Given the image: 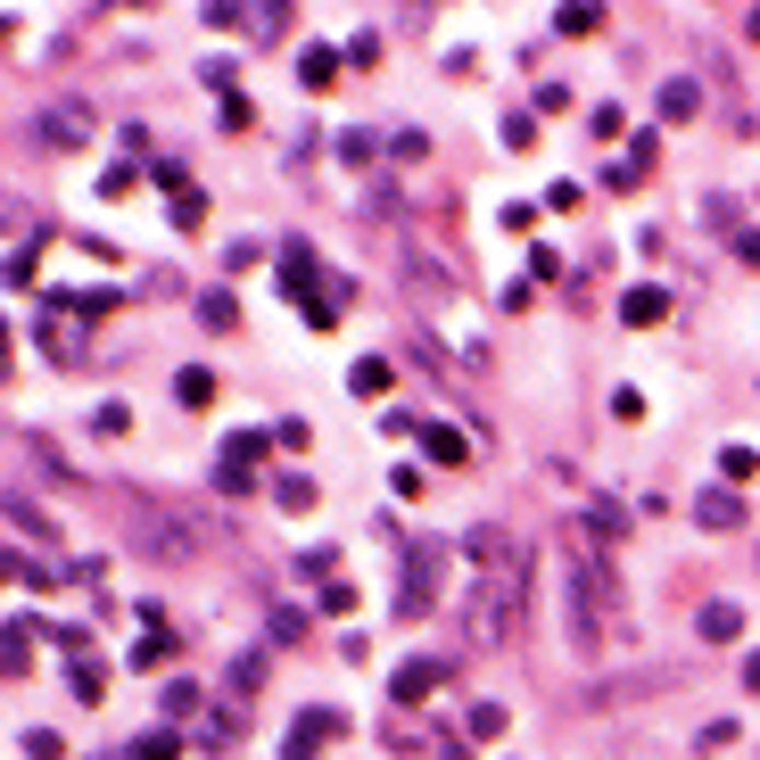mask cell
<instances>
[{
	"label": "cell",
	"mask_w": 760,
	"mask_h": 760,
	"mask_svg": "<svg viewBox=\"0 0 760 760\" xmlns=\"http://www.w3.org/2000/svg\"><path fill=\"white\" fill-rule=\"evenodd\" d=\"M562 612H571V653L595 662V653L612 645V578H604L587 538L562 546Z\"/></svg>",
	"instance_id": "6da1fadb"
},
{
	"label": "cell",
	"mask_w": 760,
	"mask_h": 760,
	"mask_svg": "<svg viewBox=\"0 0 760 760\" xmlns=\"http://www.w3.org/2000/svg\"><path fill=\"white\" fill-rule=\"evenodd\" d=\"M521 595H529V554H513V562H496V571L471 578V604H464L471 645H488V653L521 645Z\"/></svg>",
	"instance_id": "7a4b0ae2"
},
{
	"label": "cell",
	"mask_w": 760,
	"mask_h": 760,
	"mask_svg": "<svg viewBox=\"0 0 760 760\" xmlns=\"http://www.w3.org/2000/svg\"><path fill=\"white\" fill-rule=\"evenodd\" d=\"M439 571H446V546H439V538H422V546L406 554V595H397V612H406V620L439 612Z\"/></svg>",
	"instance_id": "3957f363"
},
{
	"label": "cell",
	"mask_w": 760,
	"mask_h": 760,
	"mask_svg": "<svg viewBox=\"0 0 760 760\" xmlns=\"http://www.w3.org/2000/svg\"><path fill=\"white\" fill-rule=\"evenodd\" d=\"M339 727H348V720H339V711H306V720L290 727V744H281V760H315L323 744L339 736Z\"/></svg>",
	"instance_id": "277c9868"
},
{
	"label": "cell",
	"mask_w": 760,
	"mask_h": 760,
	"mask_svg": "<svg viewBox=\"0 0 760 760\" xmlns=\"http://www.w3.org/2000/svg\"><path fill=\"white\" fill-rule=\"evenodd\" d=\"M439 678H446V669L439 662H406V669H397V678H389V694H397V703H430V694H439Z\"/></svg>",
	"instance_id": "5b68a950"
},
{
	"label": "cell",
	"mask_w": 760,
	"mask_h": 760,
	"mask_svg": "<svg viewBox=\"0 0 760 760\" xmlns=\"http://www.w3.org/2000/svg\"><path fill=\"white\" fill-rule=\"evenodd\" d=\"M281 290H290L297 306H315V297H323V281H315V248H290V257H281Z\"/></svg>",
	"instance_id": "8992f818"
},
{
	"label": "cell",
	"mask_w": 760,
	"mask_h": 760,
	"mask_svg": "<svg viewBox=\"0 0 760 760\" xmlns=\"http://www.w3.org/2000/svg\"><path fill=\"white\" fill-rule=\"evenodd\" d=\"M281 446V430H232V439H223V464H241V471H257L265 455H273Z\"/></svg>",
	"instance_id": "52a82bcc"
},
{
	"label": "cell",
	"mask_w": 760,
	"mask_h": 760,
	"mask_svg": "<svg viewBox=\"0 0 760 760\" xmlns=\"http://www.w3.org/2000/svg\"><path fill=\"white\" fill-rule=\"evenodd\" d=\"M694 116H703V83H694V74L662 83V125H694Z\"/></svg>",
	"instance_id": "ba28073f"
},
{
	"label": "cell",
	"mask_w": 760,
	"mask_h": 760,
	"mask_svg": "<svg viewBox=\"0 0 760 760\" xmlns=\"http://www.w3.org/2000/svg\"><path fill=\"white\" fill-rule=\"evenodd\" d=\"M422 455H430V464H455V471H464V464H471V439H464L455 422H430V430H422Z\"/></svg>",
	"instance_id": "9c48e42d"
},
{
	"label": "cell",
	"mask_w": 760,
	"mask_h": 760,
	"mask_svg": "<svg viewBox=\"0 0 760 760\" xmlns=\"http://www.w3.org/2000/svg\"><path fill=\"white\" fill-rule=\"evenodd\" d=\"M694 521H703V529H736L744 496H736V488H703V496H694Z\"/></svg>",
	"instance_id": "30bf717a"
},
{
	"label": "cell",
	"mask_w": 760,
	"mask_h": 760,
	"mask_svg": "<svg viewBox=\"0 0 760 760\" xmlns=\"http://www.w3.org/2000/svg\"><path fill=\"white\" fill-rule=\"evenodd\" d=\"M669 315V290H653V281H636L629 297H620V323H636V331H645V323H662Z\"/></svg>",
	"instance_id": "8fae6325"
},
{
	"label": "cell",
	"mask_w": 760,
	"mask_h": 760,
	"mask_svg": "<svg viewBox=\"0 0 760 760\" xmlns=\"http://www.w3.org/2000/svg\"><path fill=\"white\" fill-rule=\"evenodd\" d=\"M339 58H348V50H297V74H306V92H331V83H339Z\"/></svg>",
	"instance_id": "7c38bea8"
},
{
	"label": "cell",
	"mask_w": 760,
	"mask_h": 760,
	"mask_svg": "<svg viewBox=\"0 0 760 760\" xmlns=\"http://www.w3.org/2000/svg\"><path fill=\"white\" fill-rule=\"evenodd\" d=\"M694 629H703L711 645H736V636H744V612H736V604H703V620H694Z\"/></svg>",
	"instance_id": "4fadbf2b"
},
{
	"label": "cell",
	"mask_w": 760,
	"mask_h": 760,
	"mask_svg": "<svg viewBox=\"0 0 760 760\" xmlns=\"http://www.w3.org/2000/svg\"><path fill=\"white\" fill-rule=\"evenodd\" d=\"M125 662H132V669H141V678H149V669H166V662H174V636H166V629H149V636H141V645H132V653H125Z\"/></svg>",
	"instance_id": "5bb4252c"
},
{
	"label": "cell",
	"mask_w": 760,
	"mask_h": 760,
	"mask_svg": "<svg viewBox=\"0 0 760 760\" xmlns=\"http://www.w3.org/2000/svg\"><path fill=\"white\" fill-rule=\"evenodd\" d=\"M464 727H471V744H496L513 720H504V703H471V711H464Z\"/></svg>",
	"instance_id": "9a60e30c"
},
{
	"label": "cell",
	"mask_w": 760,
	"mask_h": 760,
	"mask_svg": "<svg viewBox=\"0 0 760 760\" xmlns=\"http://www.w3.org/2000/svg\"><path fill=\"white\" fill-rule=\"evenodd\" d=\"M58 306H67V315H83V323H100V315H116L125 297H116V290H74V297H58Z\"/></svg>",
	"instance_id": "2e32d148"
},
{
	"label": "cell",
	"mask_w": 760,
	"mask_h": 760,
	"mask_svg": "<svg viewBox=\"0 0 760 760\" xmlns=\"http://www.w3.org/2000/svg\"><path fill=\"white\" fill-rule=\"evenodd\" d=\"M199 323H207V331H232V323H241V297H232V290H207V297H199Z\"/></svg>",
	"instance_id": "e0dca14e"
},
{
	"label": "cell",
	"mask_w": 760,
	"mask_h": 760,
	"mask_svg": "<svg viewBox=\"0 0 760 760\" xmlns=\"http://www.w3.org/2000/svg\"><path fill=\"white\" fill-rule=\"evenodd\" d=\"M174 397H183V406H215V372H207V364L174 372Z\"/></svg>",
	"instance_id": "ac0fdd59"
},
{
	"label": "cell",
	"mask_w": 760,
	"mask_h": 760,
	"mask_svg": "<svg viewBox=\"0 0 760 760\" xmlns=\"http://www.w3.org/2000/svg\"><path fill=\"white\" fill-rule=\"evenodd\" d=\"M141 546H149V554H190V529H166V521H149Z\"/></svg>",
	"instance_id": "d6986e66"
},
{
	"label": "cell",
	"mask_w": 760,
	"mask_h": 760,
	"mask_svg": "<svg viewBox=\"0 0 760 760\" xmlns=\"http://www.w3.org/2000/svg\"><path fill=\"white\" fill-rule=\"evenodd\" d=\"M348 389H355V397H381V389H389V364H381V355H364V364L348 372Z\"/></svg>",
	"instance_id": "ffe728a7"
},
{
	"label": "cell",
	"mask_w": 760,
	"mask_h": 760,
	"mask_svg": "<svg viewBox=\"0 0 760 760\" xmlns=\"http://www.w3.org/2000/svg\"><path fill=\"white\" fill-rule=\"evenodd\" d=\"M67 687H74V703H100V694H108V678H100V662H74Z\"/></svg>",
	"instance_id": "44dd1931"
},
{
	"label": "cell",
	"mask_w": 760,
	"mask_h": 760,
	"mask_svg": "<svg viewBox=\"0 0 760 760\" xmlns=\"http://www.w3.org/2000/svg\"><path fill=\"white\" fill-rule=\"evenodd\" d=\"M752 471H760V455H752V446H720V480H727V488H736V480H752Z\"/></svg>",
	"instance_id": "7402d4cb"
},
{
	"label": "cell",
	"mask_w": 760,
	"mask_h": 760,
	"mask_svg": "<svg viewBox=\"0 0 760 760\" xmlns=\"http://www.w3.org/2000/svg\"><path fill=\"white\" fill-rule=\"evenodd\" d=\"M174 752H183V736H174V727H157V736H141L125 760H174Z\"/></svg>",
	"instance_id": "603a6c76"
},
{
	"label": "cell",
	"mask_w": 760,
	"mask_h": 760,
	"mask_svg": "<svg viewBox=\"0 0 760 760\" xmlns=\"http://www.w3.org/2000/svg\"><path fill=\"white\" fill-rule=\"evenodd\" d=\"M174 223H183V232H199V223H207V199H199V190H174Z\"/></svg>",
	"instance_id": "cb8c5ba5"
},
{
	"label": "cell",
	"mask_w": 760,
	"mask_h": 760,
	"mask_svg": "<svg viewBox=\"0 0 760 760\" xmlns=\"http://www.w3.org/2000/svg\"><path fill=\"white\" fill-rule=\"evenodd\" d=\"M132 190H141V174H132V166H108V174H100V199H132Z\"/></svg>",
	"instance_id": "d4e9b609"
},
{
	"label": "cell",
	"mask_w": 760,
	"mask_h": 760,
	"mask_svg": "<svg viewBox=\"0 0 760 760\" xmlns=\"http://www.w3.org/2000/svg\"><path fill=\"white\" fill-rule=\"evenodd\" d=\"M215 488H223V496H248V488H257V471H241V464H215Z\"/></svg>",
	"instance_id": "484cf974"
},
{
	"label": "cell",
	"mask_w": 760,
	"mask_h": 760,
	"mask_svg": "<svg viewBox=\"0 0 760 760\" xmlns=\"http://www.w3.org/2000/svg\"><path fill=\"white\" fill-rule=\"evenodd\" d=\"M50 141H58V149L83 141V108H58V116H50Z\"/></svg>",
	"instance_id": "4316f807"
},
{
	"label": "cell",
	"mask_w": 760,
	"mask_h": 760,
	"mask_svg": "<svg viewBox=\"0 0 760 760\" xmlns=\"http://www.w3.org/2000/svg\"><path fill=\"white\" fill-rule=\"evenodd\" d=\"M166 711H174V720H190V711H199V687H190V678H174V687H166Z\"/></svg>",
	"instance_id": "83f0119b"
},
{
	"label": "cell",
	"mask_w": 760,
	"mask_h": 760,
	"mask_svg": "<svg viewBox=\"0 0 760 760\" xmlns=\"http://www.w3.org/2000/svg\"><path fill=\"white\" fill-rule=\"evenodd\" d=\"M554 25H562V34H604V17H595V9H562Z\"/></svg>",
	"instance_id": "f1b7e54d"
},
{
	"label": "cell",
	"mask_w": 760,
	"mask_h": 760,
	"mask_svg": "<svg viewBox=\"0 0 760 760\" xmlns=\"http://www.w3.org/2000/svg\"><path fill=\"white\" fill-rule=\"evenodd\" d=\"M273 496H281V504H290V513H306V504H315V480H281V488H273Z\"/></svg>",
	"instance_id": "f546056e"
},
{
	"label": "cell",
	"mask_w": 760,
	"mask_h": 760,
	"mask_svg": "<svg viewBox=\"0 0 760 760\" xmlns=\"http://www.w3.org/2000/svg\"><path fill=\"white\" fill-rule=\"evenodd\" d=\"M9 578H17V587H50V571H42V562H25V554H9Z\"/></svg>",
	"instance_id": "4dcf8cb0"
},
{
	"label": "cell",
	"mask_w": 760,
	"mask_h": 760,
	"mask_svg": "<svg viewBox=\"0 0 760 760\" xmlns=\"http://www.w3.org/2000/svg\"><path fill=\"white\" fill-rule=\"evenodd\" d=\"M273 636H281V645H297V636H306V612H290V604H281V612H273Z\"/></svg>",
	"instance_id": "1f68e13d"
},
{
	"label": "cell",
	"mask_w": 760,
	"mask_h": 760,
	"mask_svg": "<svg viewBox=\"0 0 760 760\" xmlns=\"http://www.w3.org/2000/svg\"><path fill=\"white\" fill-rule=\"evenodd\" d=\"M25 760H58V736H50V727H34V736H25Z\"/></svg>",
	"instance_id": "d6a6232c"
},
{
	"label": "cell",
	"mask_w": 760,
	"mask_h": 760,
	"mask_svg": "<svg viewBox=\"0 0 760 760\" xmlns=\"http://www.w3.org/2000/svg\"><path fill=\"white\" fill-rule=\"evenodd\" d=\"M736 257H744V265H760V232H736Z\"/></svg>",
	"instance_id": "836d02e7"
},
{
	"label": "cell",
	"mask_w": 760,
	"mask_h": 760,
	"mask_svg": "<svg viewBox=\"0 0 760 760\" xmlns=\"http://www.w3.org/2000/svg\"><path fill=\"white\" fill-rule=\"evenodd\" d=\"M744 687H752V694H760V653H744Z\"/></svg>",
	"instance_id": "e575fe53"
},
{
	"label": "cell",
	"mask_w": 760,
	"mask_h": 760,
	"mask_svg": "<svg viewBox=\"0 0 760 760\" xmlns=\"http://www.w3.org/2000/svg\"><path fill=\"white\" fill-rule=\"evenodd\" d=\"M752 42H760V9H752Z\"/></svg>",
	"instance_id": "d590c367"
}]
</instances>
